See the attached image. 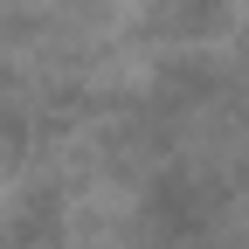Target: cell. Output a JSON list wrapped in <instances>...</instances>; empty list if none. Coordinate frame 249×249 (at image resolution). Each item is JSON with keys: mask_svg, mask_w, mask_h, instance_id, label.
Segmentation results:
<instances>
[{"mask_svg": "<svg viewBox=\"0 0 249 249\" xmlns=\"http://www.w3.org/2000/svg\"><path fill=\"white\" fill-rule=\"evenodd\" d=\"M152 21L173 28V35H194V28L222 21V0H152Z\"/></svg>", "mask_w": 249, "mask_h": 249, "instance_id": "1", "label": "cell"}]
</instances>
